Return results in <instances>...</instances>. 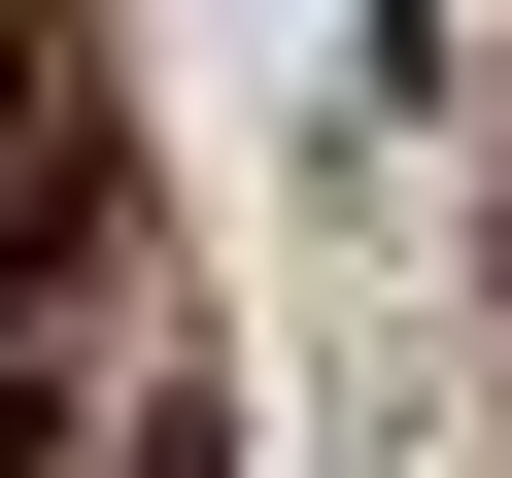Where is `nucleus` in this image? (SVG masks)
<instances>
[{
  "label": "nucleus",
  "mask_w": 512,
  "mask_h": 478,
  "mask_svg": "<svg viewBox=\"0 0 512 478\" xmlns=\"http://www.w3.org/2000/svg\"><path fill=\"white\" fill-rule=\"evenodd\" d=\"M69 239V0H0V274Z\"/></svg>",
  "instance_id": "f257e3e1"
}]
</instances>
